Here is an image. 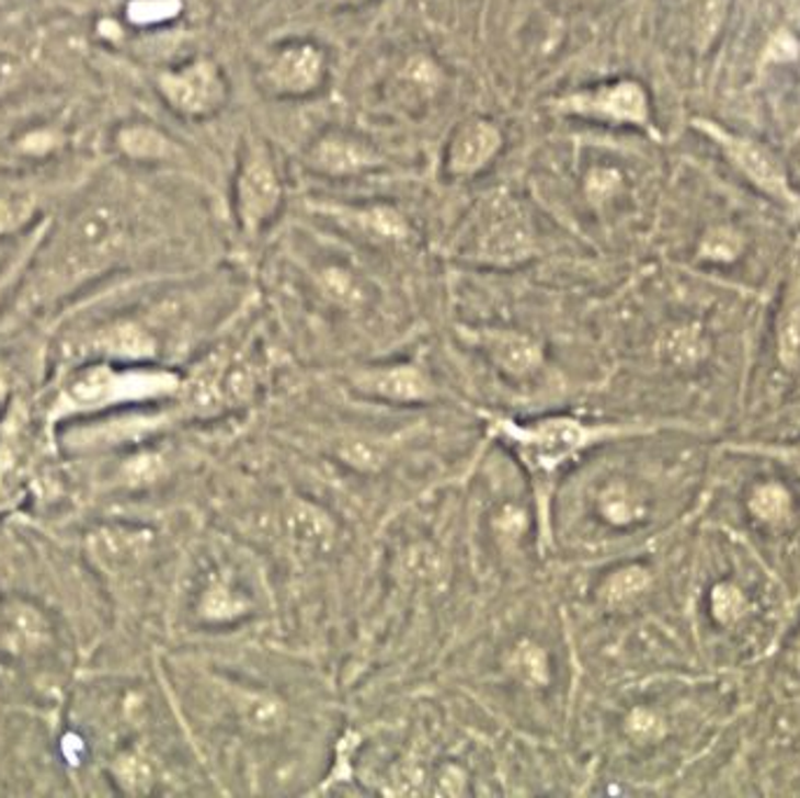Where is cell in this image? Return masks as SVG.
I'll return each instance as SVG.
<instances>
[{"label": "cell", "instance_id": "cell-1", "mask_svg": "<svg viewBox=\"0 0 800 798\" xmlns=\"http://www.w3.org/2000/svg\"><path fill=\"white\" fill-rule=\"evenodd\" d=\"M635 431L637 429L585 424L573 418H544L534 422L494 420L496 438L503 441L513 457L536 480H550L567 464L576 461L585 449Z\"/></svg>", "mask_w": 800, "mask_h": 798}, {"label": "cell", "instance_id": "cell-2", "mask_svg": "<svg viewBox=\"0 0 800 798\" xmlns=\"http://www.w3.org/2000/svg\"><path fill=\"white\" fill-rule=\"evenodd\" d=\"M125 225L111 206H90L80 212L61 235L45 274L47 288H64L90 280L119 253Z\"/></svg>", "mask_w": 800, "mask_h": 798}, {"label": "cell", "instance_id": "cell-3", "mask_svg": "<svg viewBox=\"0 0 800 798\" xmlns=\"http://www.w3.org/2000/svg\"><path fill=\"white\" fill-rule=\"evenodd\" d=\"M179 389V377L155 368H117L111 363H94L80 368L61 389L55 406L57 418L101 410L119 403L148 401Z\"/></svg>", "mask_w": 800, "mask_h": 798}, {"label": "cell", "instance_id": "cell-4", "mask_svg": "<svg viewBox=\"0 0 800 798\" xmlns=\"http://www.w3.org/2000/svg\"><path fill=\"white\" fill-rule=\"evenodd\" d=\"M260 577L247 560L220 558L204 571L195 609L208 626H235L258 612Z\"/></svg>", "mask_w": 800, "mask_h": 798}, {"label": "cell", "instance_id": "cell-5", "mask_svg": "<svg viewBox=\"0 0 800 798\" xmlns=\"http://www.w3.org/2000/svg\"><path fill=\"white\" fill-rule=\"evenodd\" d=\"M158 90L169 106L185 117L216 113L228 94L218 66L208 59H197L176 71L160 73Z\"/></svg>", "mask_w": 800, "mask_h": 798}, {"label": "cell", "instance_id": "cell-6", "mask_svg": "<svg viewBox=\"0 0 800 798\" xmlns=\"http://www.w3.org/2000/svg\"><path fill=\"white\" fill-rule=\"evenodd\" d=\"M282 202V183L263 146H251L237 181V212L243 230L255 235Z\"/></svg>", "mask_w": 800, "mask_h": 798}, {"label": "cell", "instance_id": "cell-7", "mask_svg": "<svg viewBox=\"0 0 800 798\" xmlns=\"http://www.w3.org/2000/svg\"><path fill=\"white\" fill-rule=\"evenodd\" d=\"M552 109L569 115L612 119V123H632V125L649 123L647 92L630 80L597 87V90L590 92L567 94L558 101H552Z\"/></svg>", "mask_w": 800, "mask_h": 798}, {"label": "cell", "instance_id": "cell-8", "mask_svg": "<svg viewBox=\"0 0 800 798\" xmlns=\"http://www.w3.org/2000/svg\"><path fill=\"white\" fill-rule=\"evenodd\" d=\"M323 66L325 64L319 47L309 43H298L282 49L279 55L270 61L267 80L272 84V90L282 94H295V96L309 94L321 84Z\"/></svg>", "mask_w": 800, "mask_h": 798}, {"label": "cell", "instance_id": "cell-9", "mask_svg": "<svg viewBox=\"0 0 800 798\" xmlns=\"http://www.w3.org/2000/svg\"><path fill=\"white\" fill-rule=\"evenodd\" d=\"M503 672L508 680L527 693H541L550 688L555 680L552 656L541 639L522 635L503 656Z\"/></svg>", "mask_w": 800, "mask_h": 798}, {"label": "cell", "instance_id": "cell-10", "mask_svg": "<svg viewBox=\"0 0 800 798\" xmlns=\"http://www.w3.org/2000/svg\"><path fill=\"white\" fill-rule=\"evenodd\" d=\"M501 146V132L492 123L473 119V123L464 125L455 136V141H452L447 167L457 176H471V173H478L494 160Z\"/></svg>", "mask_w": 800, "mask_h": 798}, {"label": "cell", "instance_id": "cell-11", "mask_svg": "<svg viewBox=\"0 0 800 798\" xmlns=\"http://www.w3.org/2000/svg\"><path fill=\"white\" fill-rule=\"evenodd\" d=\"M707 129L715 132V136L725 146L730 158H733L740 164V169L746 173V176H750L752 181H756L761 187L768 190V193H773L781 200H791L785 171H781V167L777 164V160L773 158L768 150L752 144V141H744V138L725 136L717 127H707Z\"/></svg>", "mask_w": 800, "mask_h": 798}, {"label": "cell", "instance_id": "cell-12", "mask_svg": "<svg viewBox=\"0 0 800 798\" xmlns=\"http://www.w3.org/2000/svg\"><path fill=\"white\" fill-rule=\"evenodd\" d=\"M473 342L490 354L492 363L501 373L511 375L513 379L527 377L541 366V350L527 335L508 331H484L476 333Z\"/></svg>", "mask_w": 800, "mask_h": 798}, {"label": "cell", "instance_id": "cell-13", "mask_svg": "<svg viewBox=\"0 0 800 798\" xmlns=\"http://www.w3.org/2000/svg\"><path fill=\"white\" fill-rule=\"evenodd\" d=\"M593 511L608 527H632L647 515V499L625 478H608L593 488Z\"/></svg>", "mask_w": 800, "mask_h": 798}, {"label": "cell", "instance_id": "cell-14", "mask_svg": "<svg viewBox=\"0 0 800 798\" xmlns=\"http://www.w3.org/2000/svg\"><path fill=\"white\" fill-rule=\"evenodd\" d=\"M356 385L373 394L375 398H385V401L393 403H412V401H426L431 396V385L422 371L414 366H391V368H379L368 371L358 377Z\"/></svg>", "mask_w": 800, "mask_h": 798}, {"label": "cell", "instance_id": "cell-15", "mask_svg": "<svg viewBox=\"0 0 800 798\" xmlns=\"http://www.w3.org/2000/svg\"><path fill=\"white\" fill-rule=\"evenodd\" d=\"M158 352V342L136 321H117L92 340V354L122 361H144Z\"/></svg>", "mask_w": 800, "mask_h": 798}, {"label": "cell", "instance_id": "cell-16", "mask_svg": "<svg viewBox=\"0 0 800 798\" xmlns=\"http://www.w3.org/2000/svg\"><path fill=\"white\" fill-rule=\"evenodd\" d=\"M115 148L134 162H169L179 155L176 144L152 125L129 123L115 132Z\"/></svg>", "mask_w": 800, "mask_h": 798}, {"label": "cell", "instance_id": "cell-17", "mask_svg": "<svg viewBox=\"0 0 800 798\" xmlns=\"http://www.w3.org/2000/svg\"><path fill=\"white\" fill-rule=\"evenodd\" d=\"M47 637V620L31 606H10V609H5L3 620H0V647L14 656L43 647Z\"/></svg>", "mask_w": 800, "mask_h": 798}, {"label": "cell", "instance_id": "cell-18", "mask_svg": "<svg viewBox=\"0 0 800 798\" xmlns=\"http://www.w3.org/2000/svg\"><path fill=\"white\" fill-rule=\"evenodd\" d=\"M311 160H315L319 169L335 173V176H342V173H358L363 169L379 164V158L370 148L342 136L323 138V141L311 150Z\"/></svg>", "mask_w": 800, "mask_h": 798}, {"label": "cell", "instance_id": "cell-19", "mask_svg": "<svg viewBox=\"0 0 800 798\" xmlns=\"http://www.w3.org/2000/svg\"><path fill=\"white\" fill-rule=\"evenodd\" d=\"M38 202L26 190L0 193V239L12 237L36 220Z\"/></svg>", "mask_w": 800, "mask_h": 798}, {"label": "cell", "instance_id": "cell-20", "mask_svg": "<svg viewBox=\"0 0 800 798\" xmlns=\"http://www.w3.org/2000/svg\"><path fill=\"white\" fill-rule=\"evenodd\" d=\"M356 225L365 232H373L385 239H405L408 237V223L400 216L393 206H373V209L356 214Z\"/></svg>", "mask_w": 800, "mask_h": 798}, {"label": "cell", "instance_id": "cell-21", "mask_svg": "<svg viewBox=\"0 0 800 798\" xmlns=\"http://www.w3.org/2000/svg\"><path fill=\"white\" fill-rule=\"evenodd\" d=\"M49 230V220H38L36 225H31V230L24 239V247L20 249V253H16V258L12 260V263L3 270V274H0V300L5 298V293L12 284H16V280H20V274L26 270V265L31 263V258L36 255L38 247L43 244V239Z\"/></svg>", "mask_w": 800, "mask_h": 798}, {"label": "cell", "instance_id": "cell-22", "mask_svg": "<svg viewBox=\"0 0 800 798\" xmlns=\"http://www.w3.org/2000/svg\"><path fill=\"white\" fill-rule=\"evenodd\" d=\"M750 509L756 517L765 520V523H777L789 511V494L779 485H763V488L752 494Z\"/></svg>", "mask_w": 800, "mask_h": 798}, {"label": "cell", "instance_id": "cell-23", "mask_svg": "<svg viewBox=\"0 0 800 798\" xmlns=\"http://www.w3.org/2000/svg\"><path fill=\"white\" fill-rule=\"evenodd\" d=\"M181 12V0H132L127 5V20L136 26H150L171 20Z\"/></svg>", "mask_w": 800, "mask_h": 798}, {"label": "cell", "instance_id": "cell-24", "mask_svg": "<svg viewBox=\"0 0 800 798\" xmlns=\"http://www.w3.org/2000/svg\"><path fill=\"white\" fill-rule=\"evenodd\" d=\"M647 583H649V577H647V571H643V569H639V567L620 569V571H616L612 579L606 581L604 597L612 604L628 602L630 597L641 593V590L647 588Z\"/></svg>", "mask_w": 800, "mask_h": 798}, {"label": "cell", "instance_id": "cell-25", "mask_svg": "<svg viewBox=\"0 0 800 798\" xmlns=\"http://www.w3.org/2000/svg\"><path fill=\"white\" fill-rule=\"evenodd\" d=\"M321 286H323L328 298L340 303V305L354 307L363 300V290L354 282V276L350 272L340 270V267H328L321 276Z\"/></svg>", "mask_w": 800, "mask_h": 798}, {"label": "cell", "instance_id": "cell-26", "mask_svg": "<svg viewBox=\"0 0 800 798\" xmlns=\"http://www.w3.org/2000/svg\"><path fill=\"white\" fill-rule=\"evenodd\" d=\"M779 356L789 368H796L800 361V303H791L779 328Z\"/></svg>", "mask_w": 800, "mask_h": 798}, {"label": "cell", "instance_id": "cell-27", "mask_svg": "<svg viewBox=\"0 0 800 798\" xmlns=\"http://www.w3.org/2000/svg\"><path fill=\"white\" fill-rule=\"evenodd\" d=\"M744 606L746 600L735 585L721 583L715 588V593H711V612H715V616L721 623H725V626L728 623H735L744 614Z\"/></svg>", "mask_w": 800, "mask_h": 798}, {"label": "cell", "instance_id": "cell-28", "mask_svg": "<svg viewBox=\"0 0 800 798\" xmlns=\"http://www.w3.org/2000/svg\"><path fill=\"white\" fill-rule=\"evenodd\" d=\"M702 352L700 335L690 331V328H682V331H674L663 340V354L676 363H686L698 358Z\"/></svg>", "mask_w": 800, "mask_h": 798}, {"label": "cell", "instance_id": "cell-29", "mask_svg": "<svg viewBox=\"0 0 800 798\" xmlns=\"http://www.w3.org/2000/svg\"><path fill=\"white\" fill-rule=\"evenodd\" d=\"M625 731L637 742H651L663 733V721H660L658 713L649 707H635L632 713L625 719Z\"/></svg>", "mask_w": 800, "mask_h": 798}, {"label": "cell", "instance_id": "cell-30", "mask_svg": "<svg viewBox=\"0 0 800 798\" xmlns=\"http://www.w3.org/2000/svg\"><path fill=\"white\" fill-rule=\"evenodd\" d=\"M26 80V64L14 52L0 49V96H8L20 90Z\"/></svg>", "mask_w": 800, "mask_h": 798}, {"label": "cell", "instance_id": "cell-31", "mask_svg": "<svg viewBox=\"0 0 800 798\" xmlns=\"http://www.w3.org/2000/svg\"><path fill=\"white\" fill-rule=\"evenodd\" d=\"M740 249H742L740 235H735L728 228H719L707 235L705 244H702V255H707L711 260H730L740 253Z\"/></svg>", "mask_w": 800, "mask_h": 798}, {"label": "cell", "instance_id": "cell-32", "mask_svg": "<svg viewBox=\"0 0 800 798\" xmlns=\"http://www.w3.org/2000/svg\"><path fill=\"white\" fill-rule=\"evenodd\" d=\"M61 144V136L55 129H36L28 132L26 136L20 138L16 148L22 150V155H33V158H43V155H49L52 150H57Z\"/></svg>", "mask_w": 800, "mask_h": 798}, {"label": "cell", "instance_id": "cell-33", "mask_svg": "<svg viewBox=\"0 0 800 798\" xmlns=\"http://www.w3.org/2000/svg\"><path fill=\"white\" fill-rule=\"evenodd\" d=\"M725 12V0H700V14H698V26H700V38L709 41L715 36L717 29L721 26Z\"/></svg>", "mask_w": 800, "mask_h": 798}, {"label": "cell", "instance_id": "cell-34", "mask_svg": "<svg viewBox=\"0 0 800 798\" xmlns=\"http://www.w3.org/2000/svg\"><path fill=\"white\" fill-rule=\"evenodd\" d=\"M618 185V173L614 169H597L590 173V181H587V190L590 195L597 197V200H604L608 197L616 190Z\"/></svg>", "mask_w": 800, "mask_h": 798}, {"label": "cell", "instance_id": "cell-35", "mask_svg": "<svg viewBox=\"0 0 800 798\" xmlns=\"http://www.w3.org/2000/svg\"><path fill=\"white\" fill-rule=\"evenodd\" d=\"M763 455H773L777 459H781L785 464H789L796 474H800V445H793V447H785V449H773V447H765L761 449Z\"/></svg>", "mask_w": 800, "mask_h": 798}, {"label": "cell", "instance_id": "cell-36", "mask_svg": "<svg viewBox=\"0 0 800 798\" xmlns=\"http://www.w3.org/2000/svg\"><path fill=\"white\" fill-rule=\"evenodd\" d=\"M3 391H5V377H3V373H0V394Z\"/></svg>", "mask_w": 800, "mask_h": 798}, {"label": "cell", "instance_id": "cell-37", "mask_svg": "<svg viewBox=\"0 0 800 798\" xmlns=\"http://www.w3.org/2000/svg\"><path fill=\"white\" fill-rule=\"evenodd\" d=\"M344 3H361V0H344Z\"/></svg>", "mask_w": 800, "mask_h": 798}]
</instances>
